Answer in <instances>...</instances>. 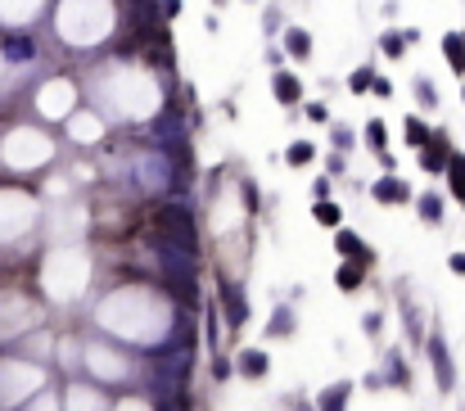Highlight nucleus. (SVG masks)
<instances>
[{
	"instance_id": "f257e3e1",
	"label": "nucleus",
	"mask_w": 465,
	"mask_h": 411,
	"mask_svg": "<svg viewBox=\"0 0 465 411\" xmlns=\"http://www.w3.org/2000/svg\"><path fill=\"white\" fill-rule=\"evenodd\" d=\"M154 226H158L163 239L185 244V249H195V253H199V235H195V217H190V208H181V204H163V208H154Z\"/></svg>"
},
{
	"instance_id": "f03ea898",
	"label": "nucleus",
	"mask_w": 465,
	"mask_h": 411,
	"mask_svg": "<svg viewBox=\"0 0 465 411\" xmlns=\"http://www.w3.org/2000/svg\"><path fill=\"white\" fill-rule=\"evenodd\" d=\"M217 294H222V307L230 312V325L239 330V325L249 321V307H244V294H239V285H235V281H222V285H217Z\"/></svg>"
},
{
	"instance_id": "7ed1b4c3",
	"label": "nucleus",
	"mask_w": 465,
	"mask_h": 411,
	"mask_svg": "<svg viewBox=\"0 0 465 411\" xmlns=\"http://www.w3.org/2000/svg\"><path fill=\"white\" fill-rule=\"evenodd\" d=\"M276 99H281V104H298V99H303V82L294 73H276Z\"/></svg>"
},
{
	"instance_id": "20e7f679",
	"label": "nucleus",
	"mask_w": 465,
	"mask_h": 411,
	"mask_svg": "<svg viewBox=\"0 0 465 411\" xmlns=\"http://www.w3.org/2000/svg\"><path fill=\"white\" fill-rule=\"evenodd\" d=\"M443 50H447V59H452L456 73H465V32H447L443 36Z\"/></svg>"
},
{
	"instance_id": "39448f33",
	"label": "nucleus",
	"mask_w": 465,
	"mask_h": 411,
	"mask_svg": "<svg viewBox=\"0 0 465 411\" xmlns=\"http://www.w3.org/2000/svg\"><path fill=\"white\" fill-rule=\"evenodd\" d=\"M443 158H452V154H447V141H443V131H438V136L425 145V167H429V172H438V167H443Z\"/></svg>"
},
{
	"instance_id": "423d86ee",
	"label": "nucleus",
	"mask_w": 465,
	"mask_h": 411,
	"mask_svg": "<svg viewBox=\"0 0 465 411\" xmlns=\"http://www.w3.org/2000/svg\"><path fill=\"white\" fill-rule=\"evenodd\" d=\"M433 371H438V384H443V389H452V362H447L443 339H433Z\"/></svg>"
},
{
	"instance_id": "0eeeda50",
	"label": "nucleus",
	"mask_w": 465,
	"mask_h": 411,
	"mask_svg": "<svg viewBox=\"0 0 465 411\" xmlns=\"http://www.w3.org/2000/svg\"><path fill=\"white\" fill-rule=\"evenodd\" d=\"M375 199H389V204L398 199V204H407V185H402L398 176H384V181L375 185Z\"/></svg>"
},
{
	"instance_id": "6e6552de",
	"label": "nucleus",
	"mask_w": 465,
	"mask_h": 411,
	"mask_svg": "<svg viewBox=\"0 0 465 411\" xmlns=\"http://www.w3.org/2000/svg\"><path fill=\"white\" fill-rule=\"evenodd\" d=\"M339 253H348V258H357V262H370V253L361 249V239L353 231H339Z\"/></svg>"
},
{
	"instance_id": "1a4fd4ad",
	"label": "nucleus",
	"mask_w": 465,
	"mask_h": 411,
	"mask_svg": "<svg viewBox=\"0 0 465 411\" xmlns=\"http://www.w3.org/2000/svg\"><path fill=\"white\" fill-rule=\"evenodd\" d=\"M0 50L10 54V59H32V41H27V36H5Z\"/></svg>"
},
{
	"instance_id": "9d476101",
	"label": "nucleus",
	"mask_w": 465,
	"mask_h": 411,
	"mask_svg": "<svg viewBox=\"0 0 465 411\" xmlns=\"http://www.w3.org/2000/svg\"><path fill=\"white\" fill-rule=\"evenodd\" d=\"M361 267H366V262H348V267L339 271V290H344V294H353L361 285Z\"/></svg>"
},
{
	"instance_id": "9b49d317",
	"label": "nucleus",
	"mask_w": 465,
	"mask_h": 411,
	"mask_svg": "<svg viewBox=\"0 0 465 411\" xmlns=\"http://www.w3.org/2000/svg\"><path fill=\"white\" fill-rule=\"evenodd\" d=\"M447 163H452V172H447V176H452V190H456V199H465V154H452Z\"/></svg>"
},
{
	"instance_id": "f8f14e48",
	"label": "nucleus",
	"mask_w": 465,
	"mask_h": 411,
	"mask_svg": "<svg viewBox=\"0 0 465 411\" xmlns=\"http://www.w3.org/2000/svg\"><path fill=\"white\" fill-rule=\"evenodd\" d=\"M239 371L249 379H258V375H267V353H244V362H239Z\"/></svg>"
},
{
	"instance_id": "ddd939ff",
	"label": "nucleus",
	"mask_w": 465,
	"mask_h": 411,
	"mask_svg": "<svg viewBox=\"0 0 465 411\" xmlns=\"http://www.w3.org/2000/svg\"><path fill=\"white\" fill-rule=\"evenodd\" d=\"M285 50H289V54H298V59H303V54H312V36H307V32H298V27H294V32L285 36Z\"/></svg>"
},
{
	"instance_id": "4468645a",
	"label": "nucleus",
	"mask_w": 465,
	"mask_h": 411,
	"mask_svg": "<svg viewBox=\"0 0 465 411\" xmlns=\"http://www.w3.org/2000/svg\"><path fill=\"white\" fill-rule=\"evenodd\" d=\"M344 402H348V384H335V389L321 398V411H344Z\"/></svg>"
},
{
	"instance_id": "2eb2a0df",
	"label": "nucleus",
	"mask_w": 465,
	"mask_h": 411,
	"mask_svg": "<svg viewBox=\"0 0 465 411\" xmlns=\"http://www.w3.org/2000/svg\"><path fill=\"white\" fill-rule=\"evenodd\" d=\"M316 222H321V226H339V208L330 204V199H316Z\"/></svg>"
},
{
	"instance_id": "dca6fc26",
	"label": "nucleus",
	"mask_w": 465,
	"mask_h": 411,
	"mask_svg": "<svg viewBox=\"0 0 465 411\" xmlns=\"http://www.w3.org/2000/svg\"><path fill=\"white\" fill-rule=\"evenodd\" d=\"M407 141L420 145V150L429 145V131H425V122H420V118H407Z\"/></svg>"
},
{
	"instance_id": "f3484780",
	"label": "nucleus",
	"mask_w": 465,
	"mask_h": 411,
	"mask_svg": "<svg viewBox=\"0 0 465 411\" xmlns=\"http://www.w3.org/2000/svg\"><path fill=\"white\" fill-rule=\"evenodd\" d=\"M420 217H425V222H438V217H443V199H438V195H425L420 199Z\"/></svg>"
},
{
	"instance_id": "a211bd4d",
	"label": "nucleus",
	"mask_w": 465,
	"mask_h": 411,
	"mask_svg": "<svg viewBox=\"0 0 465 411\" xmlns=\"http://www.w3.org/2000/svg\"><path fill=\"white\" fill-rule=\"evenodd\" d=\"M407 41H412V32H407V36H402V32H389L379 45H384V54H393V59H398V54L407 50Z\"/></svg>"
},
{
	"instance_id": "6ab92c4d",
	"label": "nucleus",
	"mask_w": 465,
	"mask_h": 411,
	"mask_svg": "<svg viewBox=\"0 0 465 411\" xmlns=\"http://www.w3.org/2000/svg\"><path fill=\"white\" fill-rule=\"evenodd\" d=\"M348 86H353V91H370V86H375V73H370V68H357V73L348 77Z\"/></svg>"
},
{
	"instance_id": "aec40b11",
	"label": "nucleus",
	"mask_w": 465,
	"mask_h": 411,
	"mask_svg": "<svg viewBox=\"0 0 465 411\" xmlns=\"http://www.w3.org/2000/svg\"><path fill=\"white\" fill-rule=\"evenodd\" d=\"M285 158H289V163H294V167H298V163H307V158H312V145H307V141H298V145H289V150H285Z\"/></svg>"
},
{
	"instance_id": "412c9836",
	"label": "nucleus",
	"mask_w": 465,
	"mask_h": 411,
	"mask_svg": "<svg viewBox=\"0 0 465 411\" xmlns=\"http://www.w3.org/2000/svg\"><path fill=\"white\" fill-rule=\"evenodd\" d=\"M366 136H370V145H375V150H379V145H384V122H370V127H366Z\"/></svg>"
},
{
	"instance_id": "4be33fe9",
	"label": "nucleus",
	"mask_w": 465,
	"mask_h": 411,
	"mask_svg": "<svg viewBox=\"0 0 465 411\" xmlns=\"http://www.w3.org/2000/svg\"><path fill=\"white\" fill-rule=\"evenodd\" d=\"M389 375H393V379H398V384H407V371H402V362H398V357H393V362H389Z\"/></svg>"
},
{
	"instance_id": "5701e85b",
	"label": "nucleus",
	"mask_w": 465,
	"mask_h": 411,
	"mask_svg": "<svg viewBox=\"0 0 465 411\" xmlns=\"http://www.w3.org/2000/svg\"><path fill=\"white\" fill-rule=\"evenodd\" d=\"M294 411H312V407H303V402H294Z\"/></svg>"
},
{
	"instance_id": "b1692460",
	"label": "nucleus",
	"mask_w": 465,
	"mask_h": 411,
	"mask_svg": "<svg viewBox=\"0 0 465 411\" xmlns=\"http://www.w3.org/2000/svg\"><path fill=\"white\" fill-rule=\"evenodd\" d=\"M217 5H222V0H217Z\"/></svg>"
},
{
	"instance_id": "393cba45",
	"label": "nucleus",
	"mask_w": 465,
	"mask_h": 411,
	"mask_svg": "<svg viewBox=\"0 0 465 411\" xmlns=\"http://www.w3.org/2000/svg\"><path fill=\"white\" fill-rule=\"evenodd\" d=\"M461 99H465V95H461Z\"/></svg>"
}]
</instances>
